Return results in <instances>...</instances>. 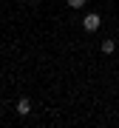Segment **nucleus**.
Listing matches in <instances>:
<instances>
[{
	"instance_id": "obj_4",
	"label": "nucleus",
	"mask_w": 119,
	"mask_h": 128,
	"mask_svg": "<svg viewBox=\"0 0 119 128\" xmlns=\"http://www.w3.org/2000/svg\"><path fill=\"white\" fill-rule=\"evenodd\" d=\"M68 6H71V9H82L85 0H68Z\"/></svg>"
},
{
	"instance_id": "obj_2",
	"label": "nucleus",
	"mask_w": 119,
	"mask_h": 128,
	"mask_svg": "<svg viewBox=\"0 0 119 128\" xmlns=\"http://www.w3.org/2000/svg\"><path fill=\"white\" fill-rule=\"evenodd\" d=\"M17 114L20 117L31 114V100H28V97H20V100H17Z\"/></svg>"
},
{
	"instance_id": "obj_1",
	"label": "nucleus",
	"mask_w": 119,
	"mask_h": 128,
	"mask_svg": "<svg viewBox=\"0 0 119 128\" xmlns=\"http://www.w3.org/2000/svg\"><path fill=\"white\" fill-rule=\"evenodd\" d=\"M99 26H102V17H99L96 12H91V14L82 17V28H85V32H96Z\"/></svg>"
},
{
	"instance_id": "obj_3",
	"label": "nucleus",
	"mask_w": 119,
	"mask_h": 128,
	"mask_svg": "<svg viewBox=\"0 0 119 128\" xmlns=\"http://www.w3.org/2000/svg\"><path fill=\"white\" fill-rule=\"evenodd\" d=\"M116 51V40H102V54H114Z\"/></svg>"
}]
</instances>
